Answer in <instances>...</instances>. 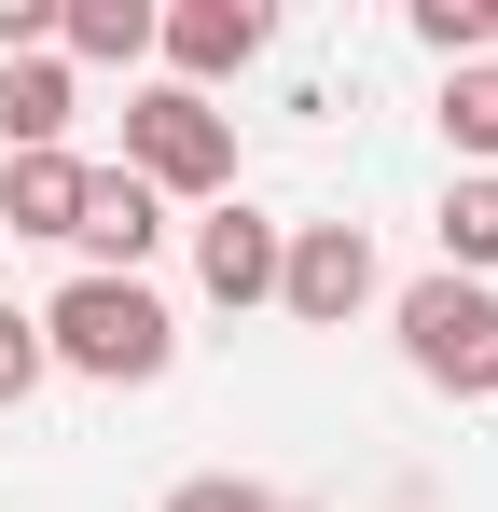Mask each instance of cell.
<instances>
[{
	"instance_id": "6da1fadb",
	"label": "cell",
	"mask_w": 498,
	"mask_h": 512,
	"mask_svg": "<svg viewBox=\"0 0 498 512\" xmlns=\"http://www.w3.org/2000/svg\"><path fill=\"white\" fill-rule=\"evenodd\" d=\"M42 360L83 374V388H153L166 360H180V319H166L153 277H70L42 305Z\"/></svg>"
},
{
	"instance_id": "7a4b0ae2",
	"label": "cell",
	"mask_w": 498,
	"mask_h": 512,
	"mask_svg": "<svg viewBox=\"0 0 498 512\" xmlns=\"http://www.w3.org/2000/svg\"><path fill=\"white\" fill-rule=\"evenodd\" d=\"M125 180H153L166 208L180 194L222 208L236 194V111H208V97H180V84H139L125 97Z\"/></svg>"
},
{
	"instance_id": "3957f363",
	"label": "cell",
	"mask_w": 498,
	"mask_h": 512,
	"mask_svg": "<svg viewBox=\"0 0 498 512\" xmlns=\"http://www.w3.org/2000/svg\"><path fill=\"white\" fill-rule=\"evenodd\" d=\"M402 360L443 402H498V291L485 277H415L402 291Z\"/></svg>"
},
{
	"instance_id": "277c9868",
	"label": "cell",
	"mask_w": 498,
	"mask_h": 512,
	"mask_svg": "<svg viewBox=\"0 0 498 512\" xmlns=\"http://www.w3.org/2000/svg\"><path fill=\"white\" fill-rule=\"evenodd\" d=\"M263 42H277V14H263V0H153V56H166V84H180V97L236 84Z\"/></svg>"
},
{
	"instance_id": "5b68a950",
	"label": "cell",
	"mask_w": 498,
	"mask_h": 512,
	"mask_svg": "<svg viewBox=\"0 0 498 512\" xmlns=\"http://www.w3.org/2000/svg\"><path fill=\"white\" fill-rule=\"evenodd\" d=\"M277 305H291L305 333H346V319L374 305V236H360V222H291V250H277Z\"/></svg>"
},
{
	"instance_id": "8992f818",
	"label": "cell",
	"mask_w": 498,
	"mask_h": 512,
	"mask_svg": "<svg viewBox=\"0 0 498 512\" xmlns=\"http://www.w3.org/2000/svg\"><path fill=\"white\" fill-rule=\"evenodd\" d=\"M277 250H291V222H263L249 194H222L208 222H194V277H208V305H277Z\"/></svg>"
},
{
	"instance_id": "52a82bcc",
	"label": "cell",
	"mask_w": 498,
	"mask_h": 512,
	"mask_svg": "<svg viewBox=\"0 0 498 512\" xmlns=\"http://www.w3.org/2000/svg\"><path fill=\"white\" fill-rule=\"evenodd\" d=\"M153 236H166V194H153V180H125V167H83V222H70L83 277H139V263H153Z\"/></svg>"
},
{
	"instance_id": "ba28073f",
	"label": "cell",
	"mask_w": 498,
	"mask_h": 512,
	"mask_svg": "<svg viewBox=\"0 0 498 512\" xmlns=\"http://www.w3.org/2000/svg\"><path fill=\"white\" fill-rule=\"evenodd\" d=\"M70 56H0V153H70Z\"/></svg>"
},
{
	"instance_id": "9c48e42d",
	"label": "cell",
	"mask_w": 498,
	"mask_h": 512,
	"mask_svg": "<svg viewBox=\"0 0 498 512\" xmlns=\"http://www.w3.org/2000/svg\"><path fill=\"white\" fill-rule=\"evenodd\" d=\"M83 222V153H0V236H70Z\"/></svg>"
},
{
	"instance_id": "30bf717a",
	"label": "cell",
	"mask_w": 498,
	"mask_h": 512,
	"mask_svg": "<svg viewBox=\"0 0 498 512\" xmlns=\"http://www.w3.org/2000/svg\"><path fill=\"white\" fill-rule=\"evenodd\" d=\"M56 56L70 70H139L153 56V0H70L56 14Z\"/></svg>"
},
{
	"instance_id": "8fae6325",
	"label": "cell",
	"mask_w": 498,
	"mask_h": 512,
	"mask_svg": "<svg viewBox=\"0 0 498 512\" xmlns=\"http://www.w3.org/2000/svg\"><path fill=\"white\" fill-rule=\"evenodd\" d=\"M485 263H498V180L457 167L443 180V277H485Z\"/></svg>"
},
{
	"instance_id": "7c38bea8",
	"label": "cell",
	"mask_w": 498,
	"mask_h": 512,
	"mask_svg": "<svg viewBox=\"0 0 498 512\" xmlns=\"http://www.w3.org/2000/svg\"><path fill=\"white\" fill-rule=\"evenodd\" d=\"M443 139L471 153V167L498 180V56H471V70H443Z\"/></svg>"
},
{
	"instance_id": "4fadbf2b",
	"label": "cell",
	"mask_w": 498,
	"mask_h": 512,
	"mask_svg": "<svg viewBox=\"0 0 498 512\" xmlns=\"http://www.w3.org/2000/svg\"><path fill=\"white\" fill-rule=\"evenodd\" d=\"M402 28L429 42V56H443V70H471V56H485V0H415Z\"/></svg>"
},
{
	"instance_id": "5bb4252c",
	"label": "cell",
	"mask_w": 498,
	"mask_h": 512,
	"mask_svg": "<svg viewBox=\"0 0 498 512\" xmlns=\"http://www.w3.org/2000/svg\"><path fill=\"white\" fill-rule=\"evenodd\" d=\"M42 374H56V360H42V319H28V305H0V402H28Z\"/></svg>"
},
{
	"instance_id": "9a60e30c",
	"label": "cell",
	"mask_w": 498,
	"mask_h": 512,
	"mask_svg": "<svg viewBox=\"0 0 498 512\" xmlns=\"http://www.w3.org/2000/svg\"><path fill=\"white\" fill-rule=\"evenodd\" d=\"M166 512H277V499H263V485H236V471H194Z\"/></svg>"
},
{
	"instance_id": "2e32d148",
	"label": "cell",
	"mask_w": 498,
	"mask_h": 512,
	"mask_svg": "<svg viewBox=\"0 0 498 512\" xmlns=\"http://www.w3.org/2000/svg\"><path fill=\"white\" fill-rule=\"evenodd\" d=\"M0 56H56V0H0Z\"/></svg>"
},
{
	"instance_id": "e0dca14e",
	"label": "cell",
	"mask_w": 498,
	"mask_h": 512,
	"mask_svg": "<svg viewBox=\"0 0 498 512\" xmlns=\"http://www.w3.org/2000/svg\"><path fill=\"white\" fill-rule=\"evenodd\" d=\"M277 512H291V499H277Z\"/></svg>"
}]
</instances>
